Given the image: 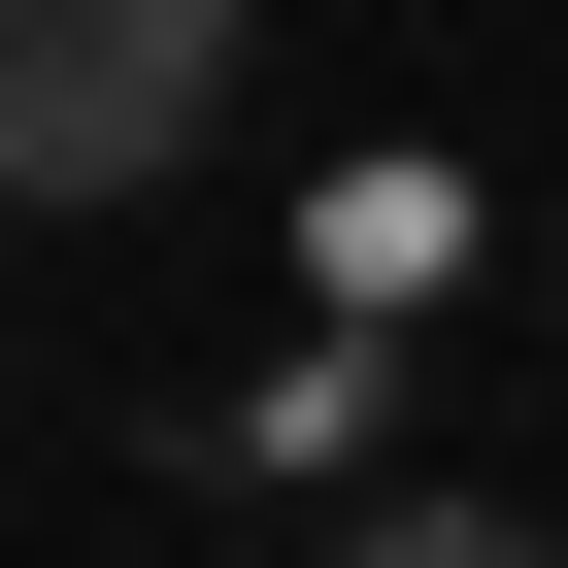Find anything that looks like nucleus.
Segmentation results:
<instances>
[{
	"mask_svg": "<svg viewBox=\"0 0 568 568\" xmlns=\"http://www.w3.org/2000/svg\"><path fill=\"white\" fill-rule=\"evenodd\" d=\"M234 134V0H0V201H168Z\"/></svg>",
	"mask_w": 568,
	"mask_h": 568,
	"instance_id": "1",
	"label": "nucleus"
},
{
	"mask_svg": "<svg viewBox=\"0 0 568 568\" xmlns=\"http://www.w3.org/2000/svg\"><path fill=\"white\" fill-rule=\"evenodd\" d=\"M335 568H568V535H535V501H368Z\"/></svg>",
	"mask_w": 568,
	"mask_h": 568,
	"instance_id": "2",
	"label": "nucleus"
}]
</instances>
